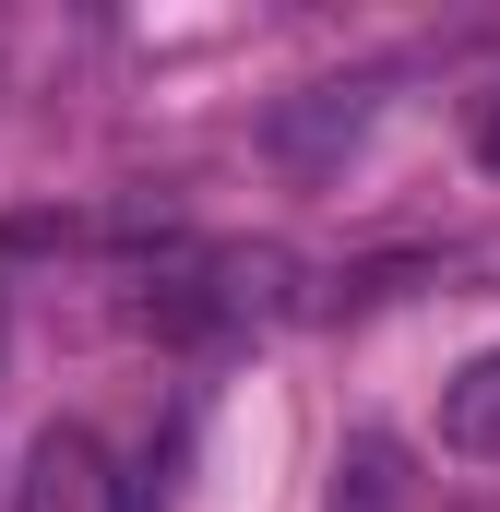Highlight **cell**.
<instances>
[{"instance_id": "3957f363", "label": "cell", "mask_w": 500, "mask_h": 512, "mask_svg": "<svg viewBox=\"0 0 500 512\" xmlns=\"http://www.w3.org/2000/svg\"><path fill=\"white\" fill-rule=\"evenodd\" d=\"M334 512H393V453H381V441H358V453H346V489H334Z\"/></svg>"}, {"instance_id": "277c9868", "label": "cell", "mask_w": 500, "mask_h": 512, "mask_svg": "<svg viewBox=\"0 0 500 512\" xmlns=\"http://www.w3.org/2000/svg\"><path fill=\"white\" fill-rule=\"evenodd\" d=\"M477 167H500V96L477 108Z\"/></svg>"}, {"instance_id": "7a4b0ae2", "label": "cell", "mask_w": 500, "mask_h": 512, "mask_svg": "<svg viewBox=\"0 0 500 512\" xmlns=\"http://www.w3.org/2000/svg\"><path fill=\"white\" fill-rule=\"evenodd\" d=\"M441 453L500 465V346H489V358H465V370L441 382Z\"/></svg>"}, {"instance_id": "6da1fadb", "label": "cell", "mask_w": 500, "mask_h": 512, "mask_svg": "<svg viewBox=\"0 0 500 512\" xmlns=\"http://www.w3.org/2000/svg\"><path fill=\"white\" fill-rule=\"evenodd\" d=\"M12 512H120V465L96 429H36L24 477H12Z\"/></svg>"}]
</instances>
